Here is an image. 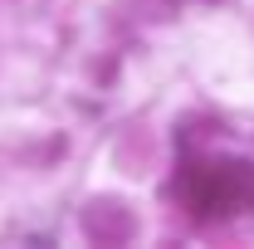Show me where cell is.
Instances as JSON below:
<instances>
[{
    "mask_svg": "<svg viewBox=\"0 0 254 249\" xmlns=\"http://www.w3.org/2000/svg\"><path fill=\"white\" fill-rule=\"evenodd\" d=\"M83 230L93 240H103V245H118V240L132 235V215H127L123 205H113V200H93L83 210Z\"/></svg>",
    "mask_w": 254,
    "mask_h": 249,
    "instance_id": "2",
    "label": "cell"
},
{
    "mask_svg": "<svg viewBox=\"0 0 254 249\" xmlns=\"http://www.w3.org/2000/svg\"><path fill=\"white\" fill-rule=\"evenodd\" d=\"M181 200H186L190 215H235L254 200V171L245 161H205V166H190L181 171Z\"/></svg>",
    "mask_w": 254,
    "mask_h": 249,
    "instance_id": "1",
    "label": "cell"
}]
</instances>
